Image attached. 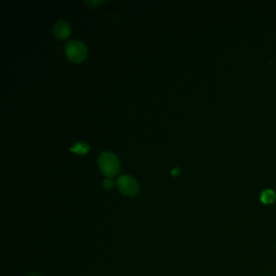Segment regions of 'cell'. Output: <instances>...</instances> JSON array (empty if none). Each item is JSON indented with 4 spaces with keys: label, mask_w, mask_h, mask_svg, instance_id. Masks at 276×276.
Here are the masks:
<instances>
[{
    "label": "cell",
    "mask_w": 276,
    "mask_h": 276,
    "mask_svg": "<svg viewBox=\"0 0 276 276\" xmlns=\"http://www.w3.org/2000/svg\"><path fill=\"white\" fill-rule=\"evenodd\" d=\"M117 187L122 195L126 197H135L139 192V186L132 176L123 175L118 178Z\"/></svg>",
    "instance_id": "cell-3"
},
{
    "label": "cell",
    "mask_w": 276,
    "mask_h": 276,
    "mask_svg": "<svg viewBox=\"0 0 276 276\" xmlns=\"http://www.w3.org/2000/svg\"><path fill=\"white\" fill-rule=\"evenodd\" d=\"M260 199H261V202H262V203L271 204V203L274 202L275 199H276V193L272 189H265V190H263L262 192H261Z\"/></svg>",
    "instance_id": "cell-5"
},
{
    "label": "cell",
    "mask_w": 276,
    "mask_h": 276,
    "mask_svg": "<svg viewBox=\"0 0 276 276\" xmlns=\"http://www.w3.org/2000/svg\"><path fill=\"white\" fill-rule=\"evenodd\" d=\"M103 187L105 188L106 190H109L114 187V181H113V179H110V178H107L105 179V180L103 181Z\"/></svg>",
    "instance_id": "cell-7"
},
{
    "label": "cell",
    "mask_w": 276,
    "mask_h": 276,
    "mask_svg": "<svg viewBox=\"0 0 276 276\" xmlns=\"http://www.w3.org/2000/svg\"><path fill=\"white\" fill-rule=\"evenodd\" d=\"M70 32H71L70 25L63 20L57 21L53 27V34L59 40H64L66 38H68Z\"/></svg>",
    "instance_id": "cell-4"
},
{
    "label": "cell",
    "mask_w": 276,
    "mask_h": 276,
    "mask_svg": "<svg viewBox=\"0 0 276 276\" xmlns=\"http://www.w3.org/2000/svg\"><path fill=\"white\" fill-rule=\"evenodd\" d=\"M85 4L89 7H96V6L102 5L103 2H102V0H95V2H94V0H88V2H86Z\"/></svg>",
    "instance_id": "cell-8"
},
{
    "label": "cell",
    "mask_w": 276,
    "mask_h": 276,
    "mask_svg": "<svg viewBox=\"0 0 276 276\" xmlns=\"http://www.w3.org/2000/svg\"><path fill=\"white\" fill-rule=\"evenodd\" d=\"M66 56L70 62L81 63L87 55V49L84 43L79 40H71L66 44Z\"/></svg>",
    "instance_id": "cell-2"
},
{
    "label": "cell",
    "mask_w": 276,
    "mask_h": 276,
    "mask_svg": "<svg viewBox=\"0 0 276 276\" xmlns=\"http://www.w3.org/2000/svg\"><path fill=\"white\" fill-rule=\"evenodd\" d=\"M70 151L77 154H85L88 151V145L83 141H80V143L74 144L70 147Z\"/></svg>",
    "instance_id": "cell-6"
},
{
    "label": "cell",
    "mask_w": 276,
    "mask_h": 276,
    "mask_svg": "<svg viewBox=\"0 0 276 276\" xmlns=\"http://www.w3.org/2000/svg\"><path fill=\"white\" fill-rule=\"evenodd\" d=\"M99 167L107 178H111L118 175L120 170V163L116 154L106 151L102 152L99 156Z\"/></svg>",
    "instance_id": "cell-1"
},
{
    "label": "cell",
    "mask_w": 276,
    "mask_h": 276,
    "mask_svg": "<svg viewBox=\"0 0 276 276\" xmlns=\"http://www.w3.org/2000/svg\"><path fill=\"white\" fill-rule=\"evenodd\" d=\"M180 171H181V168L176 167V168H174L173 170H171V176H177L179 173H180Z\"/></svg>",
    "instance_id": "cell-9"
}]
</instances>
